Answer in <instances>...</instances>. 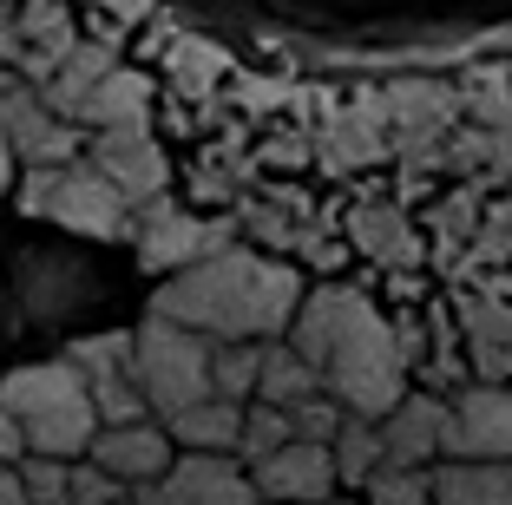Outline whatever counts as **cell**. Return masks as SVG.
<instances>
[{
	"label": "cell",
	"mask_w": 512,
	"mask_h": 505,
	"mask_svg": "<svg viewBox=\"0 0 512 505\" xmlns=\"http://www.w3.org/2000/svg\"><path fill=\"white\" fill-rule=\"evenodd\" d=\"M289 348L316 368L322 394L348 420H388L407 394V361L394 348V322L362 289H342V283L302 289Z\"/></svg>",
	"instance_id": "cell-1"
},
{
	"label": "cell",
	"mask_w": 512,
	"mask_h": 505,
	"mask_svg": "<svg viewBox=\"0 0 512 505\" xmlns=\"http://www.w3.org/2000/svg\"><path fill=\"white\" fill-rule=\"evenodd\" d=\"M296 302H302V276L289 263L263 250H230L204 256V263L178 269L171 283H158L151 296V315L171 328H191L204 342H270L296 322Z\"/></svg>",
	"instance_id": "cell-2"
},
{
	"label": "cell",
	"mask_w": 512,
	"mask_h": 505,
	"mask_svg": "<svg viewBox=\"0 0 512 505\" xmlns=\"http://www.w3.org/2000/svg\"><path fill=\"white\" fill-rule=\"evenodd\" d=\"M0 414L20 427L33 460H86L92 433V401H86V381H79L73 361H33V368H14L0 381Z\"/></svg>",
	"instance_id": "cell-3"
},
{
	"label": "cell",
	"mask_w": 512,
	"mask_h": 505,
	"mask_svg": "<svg viewBox=\"0 0 512 505\" xmlns=\"http://www.w3.org/2000/svg\"><path fill=\"white\" fill-rule=\"evenodd\" d=\"M132 387L145 414H158V427L184 407L211 401V342L151 315L145 328H132Z\"/></svg>",
	"instance_id": "cell-4"
},
{
	"label": "cell",
	"mask_w": 512,
	"mask_h": 505,
	"mask_svg": "<svg viewBox=\"0 0 512 505\" xmlns=\"http://www.w3.org/2000/svg\"><path fill=\"white\" fill-rule=\"evenodd\" d=\"M20 210L27 217H53L60 230H79V237H125L132 230V210L119 204L92 164H53V171H27L20 178Z\"/></svg>",
	"instance_id": "cell-5"
},
{
	"label": "cell",
	"mask_w": 512,
	"mask_h": 505,
	"mask_svg": "<svg viewBox=\"0 0 512 505\" xmlns=\"http://www.w3.org/2000/svg\"><path fill=\"white\" fill-rule=\"evenodd\" d=\"M125 237L138 243V263H145V269L178 276V269H191V263H204V256L230 250V243H237V230H230V223L197 217V210L171 204V197H158V204L132 210V230H125Z\"/></svg>",
	"instance_id": "cell-6"
},
{
	"label": "cell",
	"mask_w": 512,
	"mask_h": 505,
	"mask_svg": "<svg viewBox=\"0 0 512 505\" xmlns=\"http://www.w3.org/2000/svg\"><path fill=\"white\" fill-rule=\"evenodd\" d=\"M440 460H473V466H512V387L506 381H473L447 401V433Z\"/></svg>",
	"instance_id": "cell-7"
},
{
	"label": "cell",
	"mask_w": 512,
	"mask_h": 505,
	"mask_svg": "<svg viewBox=\"0 0 512 505\" xmlns=\"http://www.w3.org/2000/svg\"><path fill=\"white\" fill-rule=\"evenodd\" d=\"M86 164H92V171H99V178L112 184V191H119V204H125V210L158 204V197H165V184H171V164H165V151H158V138H151L145 125L92 132Z\"/></svg>",
	"instance_id": "cell-8"
},
{
	"label": "cell",
	"mask_w": 512,
	"mask_h": 505,
	"mask_svg": "<svg viewBox=\"0 0 512 505\" xmlns=\"http://www.w3.org/2000/svg\"><path fill=\"white\" fill-rule=\"evenodd\" d=\"M0 145H7L14 164H27V171H53V164L79 158V125L53 119L33 86H14L0 99Z\"/></svg>",
	"instance_id": "cell-9"
},
{
	"label": "cell",
	"mask_w": 512,
	"mask_h": 505,
	"mask_svg": "<svg viewBox=\"0 0 512 505\" xmlns=\"http://www.w3.org/2000/svg\"><path fill=\"white\" fill-rule=\"evenodd\" d=\"M250 486H256V499H263V505H329L335 499L329 446H309V440L276 446L270 460L250 466Z\"/></svg>",
	"instance_id": "cell-10"
},
{
	"label": "cell",
	"mask_w": 512,
	"mask_h": 505,
	"mask_svg": "<svg viewBox=\"0 0 512 505\" xmlns=\"http://www.w3.org/2000/svg\"><path fill=\"white\" fill-rule=\"evenodd\" d=\"M86 460L99 466L106 479H119L125 492L132 486H151V479L171 473V440L158 420H132V427H99L86 446Z\"/></svg>",
	"instance_id": "cell-11"
},
{
	"label": "cell",
	"mask_w": 512,
	"mask_h": 505,
	"mask_svg": "<svg viewBox=\"0 0 512 505\" xmlns=\"http://www.w3.org/2000/svg\"><path fill=\"white\" fill-rule=\"evenodd\" d=\"M381 433V466H421L440 460V433H447V401L440 394H401L388 420H375Z\"/></svg>",
	"instance_id": "cell-12"
},
{
	"label": "cell",
	"mask_w": 512,
	"mask_h": 505,
	"mask_svg": "<svg viewBox=\"0 0 512 505\" xmlns=\"http://www.w3.org/2000/svg\"><path fill=\"white\" fill-rule=\"evenodd\" d=\"M165 492L178 505H263L250 473L237 460H224V453H184V460H171Z\"/></svg>",
	"instance_id": "cell-13"
},
{
	"label": "cell",
	"mask_w": 512,
	"mask_h": 505,
	"mask_svg": "<svg viewBox=\"0 0 512 505\" xmlns=\"http://www.w3.org/2000/svg\"><path fill=\"white\" fill-rule=\"evenodd\" d=\"M112 73V46L99 40H79L73 53H66L60 66H53V79L40 86V105L53 112V119H79V105L92 99V86Z\"/></svg>",
	"instance_id": "cell-14"
},
{
	"label": "cell",
	"mask_w": 512,
	"mask_h": 505,
	"mask_svg": "<svg viewBox=\"0 0 512 505\" xmlns=\"http://www.w3.org/2000/svg\"><path fill=\"white\" fill-rule=\"evenodd\" d=\"M316 394H322V381H316V368H309L296 348H289V342H263V361H256V394H250L256 407L289 414V407L316 401Z\"/></svg>",
	"instance_id": "cell-15"
},
{
	"label": "cell",
	"mask_w": 512,
	"mask_h": 505,
	"mask_svg": "<svg viewBox=\"0 0 512 505\" xmlns=\"http://www.w3.org/2000/svg\"><path fill=\"white\" fill-rule=\"evenodd\" d=\"M237 427H243V407L237 401H197V407H184V414H171L165 420V440L171 446H184V453H237Z\"/></svg>",
	"instance_id": "cell-16"
},
{
	"label": "cell",
	"mask_w": 512,
	"mask_h": 505,
	"mask_svg": "<svg viewBox=\"0 0 512 505\" xmlns=\"http://www.w3.org/2000/svg\"><path fill=\"white\" fill-rule=\"evenodd\" d=\"M145 105H151V79H145V73H125V66H112V73L92 86V99L79 105V125H92V132L145 125Z\"/></svg>",
	"instance_id": "cell-17"
},
{
	"label": "cell",
	"mask_w": 512,
	"mask_h": 505,
	"mask_svg": "<svg viewBox=\"0 0 512 505\" xmlns=\"http://www.w3.org/2000/svg\"><path fill=\"white\" fill-rule=\"evenodd\" d=\"M434 505H512V466L447 460L434 473Z\"/></svg>",
	"instance_id": "cell-18"
},
{
	"label": "cell",
	"mask_w": 512,
	"mask_h": 505,
	"mask_svg": "<svg viewBox=\"0 0 512 505\" xmlns=\"http://www.w3.org/2000/svg\"><path fill=\"white\" fill-rule=\"evenodd\" d=\"M329 466L342 486H368V479L381 473V433L375 420H348L342 414V433L329 440Z\"/></svg>",
	"instance_id": "cell-19"
},
{
	"label": "cell",
	"mask_w": 512,
	"mask_h": 505,
	"mask_svg": "<svg viewBox=\"0 0 512 505\" xmlns=\"http://www.w3.org/2000/svg\"><path fill=\"white\" fill-rule=\"evenodd\" d=\"M256 361H263V342H211V394H217V401L250 407Z\"/></svg>",
	"instance_id": "cell-20"
},
{
	"label": "cell",
	"mask_w": 512,
	"mask_h": 505,
	"mask_svg": "<svg viewBox=\"0 0 512 505\" xmlns=\"http://www.w3.org/2000/svg\"><path fill=\"white\" fill-rule=\"evenodd\" d=\"M355 243H362L368 256H381V263H414V230H407L394 210H381V204H368V210H355Z\"/></svg>",
	"instance_id": "cell-21"
},
{
	"label": "cell",
	"mask_w": 512,
	"mask_h": 505,
	"mask_svg": "<svg viewBox=\"0 0 512 505\" xmlns=\"http://www.w3.org/2000/svg\"><path fill=\"white\" fill-rule=\"evenodd\" d=\"M66 361L79 368V381H92V374H132V328H112V335H79Z\"/></svg>",
	"instance_id": "cell-22"
},
{
	"label": "cell",
	"mask_w": 512,
	"mask_h": 505,
	"mask_svg": "<svg viewBox=\"0 0 512 505\" xmlns=\"http://www.w3.org/2000/svg\"><path fill=\"white\" fill-rule=\"evenodd\" d=\"M362 492H368V505H434V473H421V466H381Z\"/></svg>",
	"instance_id": "cell-23"
},
{
	"label": "cell",
	"mask_w": 512,
	"mask_h": 505,
	"mask_svg": "<svg viewBox=\"0 0 512 505\" xmlns=\"http://www.w3.org/2000/svg\"><path fill=\"white\" fill-rule=\"evenodd\" d=\"M276 446H289V414H276V407H243V427H237V453L243 460H270Z\"/></svg>",
	"instance_id": "cell-24"
},
{
	"label": "cell",
	"mask_w": 512,
	"mask_h": 505,
	"mask_svg": "<svg viewBox=\"0 0 512 505\" xmlns=\"http://www.w3.org/2000/svg\"><path fill=\"white\" fill-rule=\"evenodd\" d=\"M335 433H342V407H335L329 394H316V401H302V407H289V440L329 446Z\"/></svg>",
	"instance_id": "cell-25"
},
{
	"label": "cell",
	"mask_w": 512,
	"mask_h": 505,
	"mask_svg": "<svg viewBox=\"0 0 512 505\" xmlns=\"http://www.w3.org/2000/svg\"><path fill=\"white\" fill-rule=\"evenodd\" d=\"M14 473H20L27 505H60V499H66V473H73V466H66V460H33V453H27Z\"/></svg>",
	"instance_id": "cell-26"
},
{
	"label": "cell",
	"mask_w": 512,
	"mask_h": 505,
	"mask_svg": "<svg viewBox=\"0 0 512 505\" xmlns=\"http://www.w3.org/2000/svg\"><path fill=\"white\" fill-rule=\"evenodd\" d=\"M60 505H125V486L119 479H106L92 460H73V473H66V499Z\"/></svg>",
	"instance_id": "cell-27"
},
{
	"label": "cell",
	"mask_w": 512,
	"mask_h": 505,
	"mask_svg": "<svg viewBox=\"0 0 512 505\" xmlns=\"http://www.w3.org/2000/svg\"><path fill=\"white\" fill-rule=\"evenodd\" d=\"M27 460V440H20V427L7 414H0V466H20Z\"/></svg>",
	"instance_id": "cell-28"
},
{
	"label": "cell",
	"mask_w": 512,
	"mask_h": 505,
	"mask_svg": "<svg viewBox=\"0 0 512 505\" xmlns=\"http://www.w3.org/2000/svg\"><path fill=\"white\" fill-rule=\"evenodd\" d=\"M14 60H20V33H14V14L0 7V66L14 73Z\"/></svg>",
	"instance_id": "cell-29"
},
{
	"label": "cell",
	"mask_w": 512,
	"mask_h": 505,
	"mask_svg": "<svg viewBox=\"0 0 512 505\" xmlns=\"http://www.w3.org/2000/svg\"><path fill=\"white\" fill-rule=\"evenodd\" d=\"M0 505H27V492H20V473H14V466H0Z\"/></svg>",
	"instance_id": "cell-30"
},
{
	"label": "cell",
	"mask_w": 512,
	"mask_h": 505,
	"mask_svg": "<svg viewBox=\"0 0 512 505\" xmlns=\"http://www.w3.org/2000/svg\"><path fill=\"white\" fill-rule=\"evenodd\" d=\"M7 178H14V158H7V145H0V191H7Z\"/></svg>",
	"instance_id": "cell-31"
}]
</instances>
